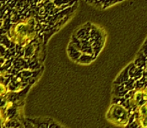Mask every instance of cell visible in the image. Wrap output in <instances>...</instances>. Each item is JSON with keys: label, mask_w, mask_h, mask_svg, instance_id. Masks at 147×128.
I'll list each match as a JSON object with an SVG mask.
<instances>
[{"label": "cell", "mask_w": 147, "mask_h": 128, "mask_svg": "<svg viewBox=\"0 0 147 128\" xmlns=\"http://www.w3.org/2000/svg\"><path fill=\"white\" fill-rule=\"evenodd\" d=\"M131 114L121 105H112L107 114V119L113 123L120 126H127Z\"/></svg>", "instance_id": "cell-1"}, {"label": "cell", "mask_w": 147, "mask_h": 128, "mask_svg": "<svg viewBox=\"0 0 147 128\" xmlns=\"http://www.w3.org/2000/svg\"><path fill=\"white\" fill-rule=\"evenodd\" d=\"M26 120L36 128H49L50 123L53 121V119L47 118V117L26 118Z\"/></svg>", "instance_id": "cell-2"}, {"label": "cell", "mask_w": 147, "mask_h": 128, "mask_svg": "<svg viewBox=\"0 0 147 128\" xmlns=\"http://www.w3.org/2000/svg\"><path fill=\"white\" fill-rule=\"evenodd\" d=\"M90 31H91V27L90 26V24H87L79 29L74 35L80 40L86 41V40H89L90 37Z\"/></svg>", "instance_id": "cell-3"}, {"label": "cell", "mask_w": 147, "mask_h": 128, "mask_svg": "<svg viewBox=\"0 0 147 128\" xmlns=\"http://www.w3.org/2000/svg\"><path fill=\"white\" fill-rule=\"evenodd\" d=\"M129 71V65H128L126 68H124L120 72V74L117 76V78L114 80L113 85H123L124 83H126L130 79Z\"/></svg>", "instance_id": "cell-4"}, {"label": "cell", "mask_w": 147, "mask_h": 128, "mask_svg": "<svg viewBox=\"0 0 147 128\" xmlns=\"http://www.w3.org/2000/svg\"><path fill=\"white\" fill-rule=\"evenodd\" d=\"M67 52H68V54H69V58L74 62H77L80 59V58L81 57V55L83 54L81 51L77 49L71 43L69 44L68 48H67Z\"/></svg>", "instance_id": "cell-5"}, {"label": "cell", "mask_w": 147, "mask_h": 128, "mask_svg": "<svg viewBox=\"0 0 147 128\" xmlns=\"http://www.w3.org/2000/svg\"><path fill=\"white\" fill-rule=\"evenodd\" d=\"M129 93V91L125 88L124 85H113L112 94L114 97L124 98Z\"/></svg>", "instance_id": "cell-6"}, {"label": "cell", "mask_w": 147, "mask_h": 128, "mask_svg": "<svg viewBox=\"0 0 147 128\" xmlns=\"http://www.w3.org/2000/svg\"><path fill=\"white\" fill-rule=\"evenodd\" d=\"M13 67L15 68V70L21 72L22 71L26 70V69L29 68V64L24 59L17 58V59H15V60H14V62H13Z\"/></svg>", "instance_id": "cell-7"}, {"label": "cell", "mask_w": 147, "mask_h": 128, "mask_svg": "<svg viewBox=\"0 0 147 128\" xmlns=\"http://www.w3.org/2000/svg\"><path fill=\"white\" fill-rule=\"evenodd\" d=\"M5 127L7 128H20L23 127V123H21L20 121L13 119V120H9L5 123Z\"/></svg>", "instance_id": "cell-8"}, {"label": "cell", "mask_w": 147, "mask_h": 128, "mask_svg": "<svg viewBox=\"0 0 147 128\" xmlns=\"http://www.w3.org/2000/svg\"><path fill=\"white\" fill-rule=\"evenodd\" d=\"M96 57L93 55H90V54H83L81 55V57L80 58V59L77 61V63L79 64H90L93 59H95Z\"/></svg>", "instance_id": "cell-9"}, {"label": "cell", "mask_w": 147, "mask_h": 128, "mask_svg": "<svg viewBox=\"0 0 147 128\" xmlns=\"http://www.w3.org/2000/svg\"><path fill=\"white\" fill-rule=\"evenodd\" d=\"M71 44L74 45L77 49H79L80 51L81 50L82 48V43H81V40H80L74 34L72 36V38H71Z\"/></svg>", "instance_id": "cell-10"}, {"label": "cell", "mask_w": 147, "mask_h": 128, "mask_svg": "<svg viewBox=\"0 0 147 128\" xmlns=\"http://www.w3.org/2000/svg\"><path fill=\"white\" fill-rule=\"evenodd\" d=\"M135 84H136V81L133 78H130L126 83H124L123 85L125 86V88L129 91V92H131L135 90Z\"/></svg>", "instance_id": "cell-11"}, {"label": "cell", "mask_w": 147, "mask_h": 128, "mask_svg": "<svg viewBox=\"0 0 147 128\" xmlns=\"http://www.w3.org/2000/svg\"><path fill=\"white\" fill-rule=\"evenodd\" d=\"M125 128H142L140 126V121L136 119L134 121H133L131 123H129L127 124V126L125 127Z\"/></svg>", "instance_id": "cell-12"}, {"label": "cell", "mask_w": 147, "mask_h": 128, "mask_svg": "<svg viewBox=\"0 0 147 128\" xmlns=\"http://www.w3.org/2000/svg\"><path fill=\"white\" fill-rule=\"evenodd\" d=\"M29 68L31 71H38L40 69V65L37 63V61H32L29 63Z\"/></svg>", "instance_id": "cell-13"}, {"label": "cell", "mask_w": 147, "mask_h": 128, "mask_svg": "<svg viewBox=\"0 0 147 128\" xmlns=\"http://www.w3.org/2000/svg\"><path fill=\"white\" fill-rule=\"evenodd\" d=\"M102 8L103 9H106V8H107V7L110 6V5H113V4H114V3H117L118 1L112 2V1H110V0H107V1H102Z\"/></svg>", "instance_id": "cell-14"}, {"label": "cell", "mask_w": 147, "mask_h": 128, "mask_svg": "<svg viewBox=\"0 0 147 128\" xmlns=\"http://www.w3.org/2000/svg\"><path fill=\"white\" fill-rule=\"evenodd\" d=\"M63 127V126H61L59 123L58 122H56V121H54L53 120L52 121V122L50 123V126H49V128H62Z\"/></svg>", "instance_id": "cell-15"}, {"label": "cell", "mask_w": 147, "mask_h": 128, "mask_svg": "<svg viewBox=\"0 0 147 128\" xmlns=\"http://www.w3.org/2000/svg\"><path fill=\"white\" fill-rule=\"evenodd\" d=\"M23 126H24V127L25 128H36L31 123H30L29 121L26 119V120H24L23 121Z\"/></svg>", "instance_id": "cell-16"}, {"label": "cell", "mask_w": 147, "mask_h": 128, "mask_svg": "<svg viewBox=\"0 0 147 128\" xmlns=\"http://www.w3.org/2000/svg\"><path fill=\"white\" fill-rule=\"evenodd\" d=\"M67 3H69V1H61V2H59V1H54L53 2V4H55L58 7H62V5L67 4Z\"/></svg>", "instance_id": "cell-17"}]
</instances>
